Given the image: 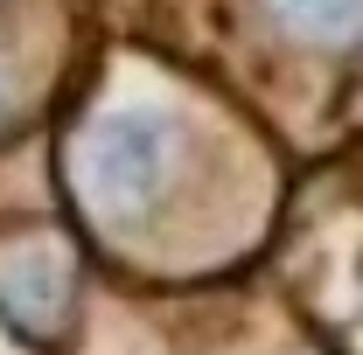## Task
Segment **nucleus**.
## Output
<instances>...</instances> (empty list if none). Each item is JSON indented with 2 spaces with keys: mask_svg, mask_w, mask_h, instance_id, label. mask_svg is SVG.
I'll use <instances>...</instances> for the list:
<instances>
[{
  "mask_svg": "<svg viewBox=\"0 0 363 355\" xmlns=\"http://www.w3.org/2000/svg\"><path fill=\"white\" fill-rule=\"evenodd\" d=\"M154 181H161V133L154 126L119 119L112 133H98V188L112 202H140Z\"/></svg>",
  "mask_w": 363,
  "mask_h": 355,
  "instance_id": "f257e3e1",
  "label": "nucleus"
},
{
  "mask_svg": "<svg viewBox=\"0 0 363 355\" xmlns=\"http://www.w3.org/2000/svg\"><path fill=\"white\" fill-rule=\"evenodd\" d=\"M315 28H328V35H350V28H363V0H294Z\"/></svg>",
  "mask_w": 363,
  "mask_h": 355,
  "instance_id": "f03ea898",
  "label": "nucleus"
}]
</instances>
